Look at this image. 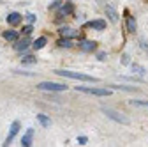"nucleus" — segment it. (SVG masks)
Returning <instances> with one entry per match:
<instances>
[{
	"label": "nucleus",
	"mask_w": 148,
	"mask_h": 147,
	"mask_svg": "<svg viewBox=\"0 0 148 147\" xmlns=\"http://www.w3.org/2000/svg\"><path fill=\"white\" fill-rule=\"evenodd\" d=\"M53 73H55V75H58V76H64V78H71V80H81V82H92V83H97V82H99V78H95V76L85 75V73H76V71L55 69Z\"/></svg>",
	"instance_id": "1"
},
{
	"label": "nucleus",
	"mask_w": 148,
	"mask_h": 147,
	"mask_svg": "<svg viewBox=\"0 0 148 147\" xmlns=\"http://www.w3.org/2000/svg\"><path fill=\"white\" fill-rule=\"evenodd\" d=\"M78 92H85V94H90V96H101V98H106L111 94V90L108 89H99V87H76Z\"/></svg>",
	"instance_id": "2"
},
{
	"label": "nucleus",
	"mask_w": 148,
	"mask_h": 147,
	"mask_svg": "<svg viewBox=\"0 0 148 147\" xmlns=\"http://www.w3.org/2000/svg\"><path fill=\"white\" fill-rule=\"evenodd\" d=\"M37 89L39 90H51V92H64V90H67V85L55 83V82H41V83H37Z\"/></svg>",
	"instance_id": "3"
},
{
	"label": "nucleus",
	"mask_w": 148,
	"mask_h": 147,
	"mask_svg": "<svg viewBox=\"0 0 148 147\" xmlns=\"http://www.w3.org/2000/svg\"><path fill=\"white\" fill-rule=\"evenodd\" d=\"M102 114H104V115H108L109 119H113V121L120 122V124H129V122H131L125 115H122V114L115 112V110H111V108H102Z\"/></svg>",
	"instance_id": "4"
},
{
	"label": "nucleus",
	"mask_w": 148,
	"mask_h": 147,
	"mask_svg": "<svg viewBox=\"0 0 148 147\" xmlns=\"http://www.w3.org/2000/svg\"><path fill=\"white\" fill-rule=\"evenodd\" d=\"M18 131H20V122L14 121V122L11 124V131H9V135H7V138H5V144H4V145H9V144L14 140V137L18 135Z\"/></svg>",
	"instance_id": "5"
},
{
	"label": "nucleus",
	"mask_w": 148,
	"mask_h": 147,
	"mask_svg": "<svg viewBox=\"0 0 148 147\" xmlns=\"http://www.w3.org/2000/svg\"><path fill=\"white\" fill-rule=\"evenodd\" d=\"M32 138H34V128H28L27 133H25L23 138H21V145H23V147H30V145H32Z\"/></svg>",
	"instance_id": "6"
},
{
	"label": "nucleus",
	"mask_w": 148,
	"mask_h": 147,
	"mask_svg": "<svg viewBox=\"0 0 148 147\" xmlns=\"http://www.w3.org/2000/svg\"><path fill=\"white\" fill-rule=\"evenodd\" d=\"M14 43H16V44H14V48H16L18 51H23V50H27V48H28L30 39H28V37H23V39H16Z\"/></svg>",
	"instance_id": "7"
},
{
	"label": "nucleus",
	"mask_w": 148,
	"mask_h": 147,
	"mask_svg": "<svg viewBox=\"0 0 148 147\" xmlns=\"http://www.w3.org/2000/svg\"><path fill=\"white\" fill-rule=\"evenodd\" d=\"M21 21V14L20 12H11L9 16H7V23L9 25H18Z\"/></svg>",
	"instance_id": "8"
},
{
	"label": "nucleus",
	"mask_w": 148,
	"mask_h": 147,
	"mask_svg": "<svg viewBox=\"0 0 148 147\" xmlns=\"http://www.w3.org/2000/svg\"><path fill=\"white\" fill-rule=\"evenodd\" d=\"M79 48H81L83 51H94V50H95V43H94V41H81V43H79Z\"/></svg>",
	"instance_id": "9"
},
{
	"label": "nucleus",
	"mask_w": 148,
	"mask_h": 147,
	"mask_svg": "<svg viewBox=\"0 0 148 147\" xmlns=\"http://www.w3.org/2000/svg\"><path fill=\"white\" fill-rule=\"evenodd\" d=\"M106 12H108L109 20L113 21V23H116V21H118V14H116V11H115L113 7H111V6H108V7H106Z\"/></svg>",
	"instance_id": "10"
},
{
	"label": "nucleus",
	"mask_w": 148,
	"mask_h": 147,
	"mask_svg": "<svg viewBox=\"0 0 148 147\" xmlns=\"http://www.w3.org/2000/svg\"><path fill=\"white\" fill-rule=\"evenodd\" d=\"M88 27H90V28H97V30H104L106 23H104L102 20H94V21H90V23H88Z\"/></svg>",
	"instance_id": "11"
},
{
	"label": "nucleus",
	"mask_w": 148,
	"mask_h": 147,
	"mask_svg": "<svg viewBox=\"0 0 148 147\" xmlns=\"http://www.w3.org/2000/svg\"><path fill=\"white\" fill-rule=\"evenodd\" d=\"M37 121H39V122H41V126H44V128L51 126V121H49L44 114H37Z\"/></svg>",
	"instance_id": "12"
},
{
	"label": "nucleus",
	"mask_w": 148,
	"mask_h": 147,
	"mask_svg": "<svg viewBox=\"0 0 148 147\" xmlns=\"http://www.w3.org/2000/svg\"><path fill=\"white\" fill-rule=\"evenodd\" d=\"M46 43H48L46 37H39V39H35V41H34V48H35V50H41V48L46 46Z\"/></svg>",
	"instance_id": "13"
},
{
	"label": "nucleus",
	"mask_w": 148,
	"mask_h": 147,
	"mask_svg": "<svg viewBox=\"0 0 148 147\" xmlns=\"http://www.w3.org/2000/svg\"><path fill=\"white\" fill-rule=\"evenodd\" d=\"M4 39H7V41H16V39H18V34H16L14 30H5V32H4Z\"/></svg>",
	"instance_id": "14"
},
{
	"label": "nucleus",
	"mask_w": 148,
	"mask_h": 147,
	"mask_svg": "<svg viewBox=\"0 0 148 147\" xmlns=\"http://www.w3.org/2000/svg\"><path fill=\"white\" fill-rule=\"evenodd\" d=\"M132 71L136 73V75H139V76H145V75H146V69H145L143 66H139V64H134V66H132Z\"/></svg>",
	"instance_id": "15"
},
{
	"label": "nucleus",
	"mask_w": 148,
	"mask_h": 147,
	"mask_svg": "<svg viewBox=\"0 0 148 147\" xmlns=\"http://www.w3.org/2000/svg\"><path fill=\"white\" fill-rule=\"evenodd\" d=\"M60 34L64 35V37H71V35H74L76 32H74L72 28H69V27H62V28H60Z\"/></svg>",
	"instance_id": "16"
},
{
	"label": "nucleus",
	"mask_w": 148,
	"mask_h": 147,
	"mask_svg": "<svg viewBox=\"0 0 148 147\" xmlns=\"http://www.w3.org/2000/svg\"><path fill=\"white\" fill-rule=\"evenodd\" d=\"M111 89H116V90H127V92H134L136 87H127V85H111Z\"/></svg>",
	"instance_id": "17"
},
{
	"label": "nucleus",
	"mask_w": 148,
	"mask_h": 147,
	"mask_svg": "<svg viewBox=\"0 0 148 147\" xmlns=\"http://www.w3.org/2000/svg\"><path fill=\"white\" fill-rule=\"evenodd\" d=\"M131 105H134V106H143V108H148V101H143V99H134V101H131Z\"/></svg>",
	"instance_id": "18"
},
{
	"label": "nucleus",
	"mask_w": 148,
	"mask_h": 147,
	"mask_svg": "<svg viewBox=\"0 0 148 147\" xmlns=\"http://www.w3.org/2000/svg\"><path fill=\"white\" fill-rule=\"evenodd\" d=\"M127 28L131 30V32H134V30H136V20H134V18H129V21H127Z\"/></svg>",
	"instance_id": "19"
},
{
	"label": "nucleus",
	"mask_w": 148,
	"mask_h": 147,
	"mask_svg": "<svg viewBox=\"0 0 148 147\" xmlns=\"http://www.w3.org/2000/svg\"><path fill=\"white\" fill-rule=\"evenodd\" d=\"M21 60H23V64H35V62H37V59L32 57V55H27V57H23Z\"/></svg>",
	"instance_id": "20"
},
{
	"label": "nucleus",
	"mask_w": 148,
	"mask_h": 147,
	"mask_svg": "<svg viewBox=\"0 0 148 147\" xmlns=\"http://www.w3.org/2000/svg\"><path fill=\"white\" fill-rule=\"evenodd\" d=\"M69 12H72V6L71 4H67V6H64L60 9V14H69Z\"/></svg>",
	"instance_id": "21"
},
{
	"label": "nucleus",
	"mask_w": 148,
	"mask_h": 147,
	"mask_svg": "<svg viewBox=\"0 0 148 147\" xmlns=\"http://www.w3.org/2000/svg\"><path fill=\"white\" fill-rule=\"evenodd\" d=\"M58 44H60L62 48H71V46H72V43H71L69 39H60V41H58Z\"/></svg>",
	"instance_id": "22"
},
{
	"label": "nucleus",
	"mask_w": 148,
	"mask_h": 147,
	"mask_svg": "<svg viewBox=\"0 0 148 147\" xmlns=\"http://www.w3.org/2000/svg\"><path fill=\"white\" fill-rule=\"evenodd\" d=\"M78 142H79V145H85L88 142V138L86 137H78Z\"/></svg>",
	"instance_id": "23"
},
{
	"label": "nucleus",
	"mask_w": 148,
	"mask_h": 147,
	"mask_svg": "<svg viewBox=\"0 0 148 147\" xmlns=\"http://www.w3.org/2000/svg\"><path fill=\"white\" fill-rule=\"evenodd\" d=\"M32 30H34V28H32V25H27V27L23 28V32H25L27 35H28V34H32Z\"/></svg>",
	"instance_id": "24"
},
{
	"label": "nucleus",
	"mask_w": 148,
	"mask_h": 147,
	"mask_svg": "<svg viewBox=\"0 0 148 147\" xmlns=\"http://www.w3.org/2000/svg\"><path fill=\"white\" fill-rule=\"evenodd\" d=\"M27 20H28L30 23H34V21H35V16H34V14H27Z\"/></svg>",
	"instance_id": "25"
},
{
	"label": "nucleus",
	"mask_w": 148,
	"mask_h": 147,
	"mask_svg": "<svg viewBox=\"0 0 148 147\" xmlns=\"http://www.w3.org/2000/svg\"><path fill=\"white\" fill-rule=\"evenodd\" d=\"M122 64H129V55H123L122 57Z\"/></svg>",
	"instance_id": "26"
},
{
	"label": "nucleus",
	"mask_w": 148,
	"mask_h": 147,
	"mask_svg": "<svg viewBox=\"0 0 148 147\" xmlns=\"http://www.w3.org/2000/svg\"><path fill=\"white\" fill-rule=\"evenodd\" d=\"M60 6V0H55V4H51V9H57Z\"/></svg>",
	"instance_id": "27"
}]
</instances>
